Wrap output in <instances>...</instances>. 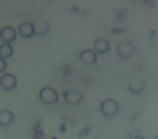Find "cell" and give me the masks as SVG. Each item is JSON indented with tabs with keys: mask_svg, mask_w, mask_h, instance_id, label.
Segmentation results:
<instances>
[{
	"mask_svg": "<svg viewBox=\"0 0 158 139\" xmlns=\"http://www.w3.org/2000/svg\"><path fill=\"white\" fill-rule=\"evenodd\" d=\"M39 99L42 103L52 106L59 101V93L50 86H44L39 90Z\"/></svg>",
	"mask_w": 158,
	"mask_h": 139,
	"instance_id": "6da1fadb",
	"label": "cell"
},
{
	"mask_svg": "<svg viewBox=\"0 0 158 139\" xmlns=\"http://www.w3.org/2000/svg\"><path fill=\"white\" fill-rule=\"evenodd\" d=\"M119 110V103L117 100L113 99V98H108L101 102L100 104V111H101L102 115L105 117H113L117 114Z\"/></svg>",
	"mask_w": 158,
	"mask_h": 139,
	"instance_id": "7a4b0ae2",
	"label": "cell"
},
{
	"mask_svg": "<svg viewBox=\"0 0 158 139\" xmlns=\"http://www.w3.org/2000/svg\"><path fill=\"white\" fill-rule=\"evenodd\" d=\"M134 52H135V47L131 41L123 40L119 42L116 47V53L120 59H129L134 54Z\"/></svg>",
	"mask_w": 158,
	"mask_h": 139,
	"instance_id": "3957f363",
	"label": "cell"
},
{
	"mask_svg": "<svg viewBox=\"0 0 158 139\" xmlns=\"http://www.w3.org/2000/svg\"><path fill=\"white\" fill-rule=\"evenodd\" d=\"M64 101L66 104L69 106H77V104L81 103L84 100V96L79 90H75V89H69V90H65L63 93Z\"/></svg>",
	"mask_w": 158,
	"mask_h": 139,
	"instance_id": "277c9868",
	"label": "cell"
},
{
	"mask_svg": "<svg viewBox=\"0 0 158 139\" xmlns=\"http://www.w3.org/2000/svg\"><path fill=\"white\" fill-rule=\"evenodd\" d=\"M18 86V78L12 73H5L0 77V87L5 90H13Z\"/></svg>",
	"mask_w": 158,
	"mask_h": 139,
	"instance_id": "5b68a950",
	"label": "cell"
},
{
	"mask_svg": "<svg viewBox=\"0 0 158 139\" xmlns=\"http://www.w3.org/2000/svg\"><path fill=\"white\" fill-rule=\"evenodd\" d=\"M18 37V33H16L15 28L12 26H5L0 31V38L2 40L3 44H11Z\"/></svg>",
	"mask_w": 158,
	"mask_h": 139,
	"instance_id": "8992f818",
	"label": "cell"
},
{
	"mask_svg": "<svg viewBox=\"0 0 158 139\" xmlns=\"http://www.w3.org/2000/svg\"><path fill=\"white\" fill-rule=\"evenodd\" d=\"M79 59L86 65H93L98 61V54L92 49H86L79 53Z\"/></svg>",
	"mask_w": 158,
	"mask_h": 139,
	"instance_id": "52a82bcc",
	"label": "cell"
},
{
	"mask_svg": "<svg viewBox=\"0 0 158 139\" xmlns=\"http://www.w3.org/2000/svg\"><path fill=\"white\" fill-rule=\"evenodd\" d=\"M33 27H34V33L35 35L38 36H44L50 29V25L47 21L44 20H36L33 22Z\"/></svg>",
	"mask_w": 158,
	"mask_h": 139,
	"instance_id": "ba28073f",
	"label": "cell"
},
{
	"mask_svg": "<svg viewBox=\"0 0 158 139\" xmlns=\"http://www.w3.org/2000/svg\"><path fill=\"white\" fill-rule=\"evenodd\" d=\"M110 49V44L108 42V40L104 39V38H99L94 41L93 44V50L97 52V54H104L107 53Z\"/></svg>",
	"mask_w": 158,
	"mask_h": 139,
	"instance_id": "9c48e42d",
	"label": "cell"
},
{
	"mask_svg": "<svg viewBox=\"0 0 158 139\" xmlns=\"http://www.w3.org/2000/svg\"><path fill=\"white\" fill-rule=\"evenodd\" d=\"M14 121V114L9 109H3L0 110V126L1 127H7L11 125Z\"/></svg>",
	"mask_w": 158,
	"mask_h": 139,
	"instance_id": "30bf717a",
	"label": "cell"
},
{
	"mask_svg": "<svg viewBox=\"0 0 158 139\" xmlns=\"http://www.w3.org/2000/svg\"><path fill=\"white\" fill-rule=\"evenodd\" d=\"M128 89L131 93L134 95H138L141 93L145 89V82L142 78H135V80H132L128 84Z\"/></svg>",
	"mask_w": 158,
	"mask_h": 139,
	"instance_id": "8fae6325",
	"label": "cell"
},
{
	"mask_svg": "<svg viewBox=\"0 0 158 139\" xmlns=\"http://www.w3.org/2000/svg\"><path fill=\"white\" fill-rule=\"evenodd\" d=\"M19 34L22 36L23 38H31L35 35L34 33V27L33 23L31 22H23L19 26Z\"/></svg>",
	"mask_w": 158,
	"mask_h": 139,
	"instance_id": "7c38bea8",
	"label": "cell"
},
{
	"mask_svg": "<svg viewBox=\"0 0 158 139\" xmlns=\"http://www.w3.org/2000/svg\"><path fill=\"white\" fill-rule=\"evenodd\" d=\"M13 47L11 46V44H1L0 45V57L3 59H7L13 55Z\"/></svg>",
	"mask_w": 158,
	"mask_h": 139,
	"instance_id": "4fadbf2b",
	"label": "cell"
},
{
	"mask_svg": "<svg viewBox=\"0 0 158 139\" xmlns=\"http://www.w3.org/2000/svg\"><path fill=\"white\" fill-rule=\"evenodd\" d=\"M7 61H6V59H3V58L0 57V74L3 73V72L7 70Z\"/></svg>",
	"mask_w": 158,
	"mask_h": 139,
	"instance_id": "5bb4252c",
	"label": "cell"
}]
</instances>
